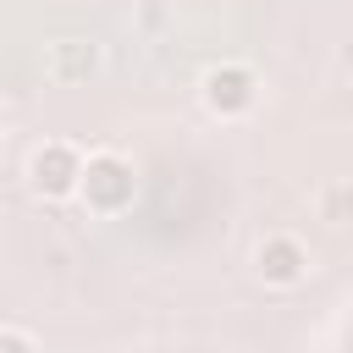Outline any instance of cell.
Returning a JSON list of instances; mask_svg holds the SVG:
<instances>
[{
    "instance_id": "obj_1",
    "label": "cell",
    "mask_w": 353,
    "mask_h": 353,
    "mask_svg": "<svg viewBox=\"0 0 353 353\" xmlns=\"http://www.w3.org/2000/svg\"><path fill=\"white\" fill-rule=\"evenodd\" d=\"M77 199L88 204V215H105V221H110V215H121V210L132 204V160H127V154H116V149L88 154Z\"/></svg>"
},
{
    "instance_id": "obj_2",
    "label": "cell",
    "mask_w": 353,
    "mask_h": 353,
    "mask_svg": "<svg viewBox=\"0 0 353 353\" xmlns=\"http://www.w3.org/2000/svg\"><path fill=\"white\" fill-rule=\"evenodd\" d=\"M309 270H314V259H309V243H303L298 232H265V237L254 243V276H259L265 287L292 292V287L309 281Z\"/></svg>"
},
{
    "instance_id": "obj_3",
    "label": "cell",
    "mask_w": 353,
    "mask_h": 353,
    "mask_svg": "<svg viewBox=\"0 0 353 353\" xmlns=\"http://www.w3.org/2000/svg\"><path fill=\"white\" fill-rule=\"evenodd\" d=\"M83 165H88V154H83L77 143L50 138V143H39L33 160H28V188H33L39 199H66V193L83 188Z\"/></svg>"
},
{
    "instance_id": "obj_4",
    "label": "cell",
    "mask_w": 353,
    "mask_h": 353,
    "mask_svg": "<svg viewBox=\"0 0 353 353\" xmlns=\"http://www.w3.org/2000/svg\"><path fill=\"white\" fill-rule=\"evenodd\" d=\"M199 94H204V110H210V116L237 121V116H248V110L259 105V77H254L243 61H221V66L204 72Z\"/></svg>"
},
{
    "instance_id": "obj_5",
    "label": "cell",
    "mask_w": 353,
    "mask_h": 353,
    "mask_svg": "<svg viewBox=\"0 0 353 353\" xmlns=\"http://www.w3.org/2000/svg\"><path fill=\"white\" fill-rule=\"evenodd\" d=\"M94 66H99V44L94 39H61V44H50V77L72 83V77H88Z\"/></svg>"
},
{
    "instance_id": "obj_6",
    "label": "cell",
    "mask_w": 353,
    "mask_h": 353,
    "mask_svg": "<svg viewBox=\"0 0 353 353\" xmlns=\"http://www.w3.org/2000/svg\"><path fill=\"white\" fill-rule=\"evenodd\" d=\"M314 215H320L325 226L347 232V226H353V176H336V182H325V188L314 193Z\"/></svg>"
},
{
    "instance_id": "obj_7",
    "label": "cell",
    "mask_w": 353,
    "mask_h": 353,
    "mask_svg": "<svg viewBox=\"0 0 353 353\" xmlns=\"http://www.w3.org/2000/svg\"><path fill=\"white\" fill-rule=\"evenodd\" d=\"M0 353H39V342H33L22 325H6V331H0Z\"/></svg>"
}]
</instances>
